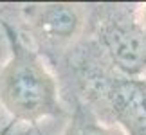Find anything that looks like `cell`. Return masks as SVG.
I'll return each instance as SVG.
<instances>
[{
    "instance_id": "6da1fadb",
    "label": "cell",
    "mask_w": 146,
    "mask_h": 135,
    "mask_svg": "<svg viewBox=\"0 0 146 135\" xmlns=\"http://www.w3.org/2000/svg\"><path fill=\"white\" fill-rule=\"evenodd\" d=\"M0 27L7 43V58L0 67V106L11 124L38 126L61 119L65 115L61 90L47 60L9 20H0Z\"/></svg>"
},
{
    "instance_id": "3957f363",
    "label": "cell",
    "mask_w": 146,
    "mask_h": 135,
    "mask_svg": "<svg viewBox=\"0 0 146 135\" xmlns=\"http://www.w3.org/2000/svg\"><path fill=\"white\" fill-rule=\"evenodd\" d=\"M22 20L33 47L43 58L58 61L87 36L88 5L69 2L31 4L22 9Z\"/></svg>"
},
{
    "instance_id": "277c9868",
    "label": "cell",
    "mask_w": 146,
    "mask_h": 135,
    "mask_svg": "<svg viewBox=\"0 0 146 135\" xmlns=\"http://www.w3.org/2000/svg\"><path fill=\"white\" fill-rule=\"evenodd\" d=\"M61 135H123V132L117 130L115 126H108L98 121L85 106L78 103Z\"/></svg>"
},
{
    "instance_id": "8992f818",
    "label": "cell",
    "mask_w": 146,
    "mask_h": 135,
    "mask_svg": "<svg viewBox=\"0 0 146 135\" xmlns=\"http://www.w3.org/2000/svg\"><path fill=\"white\" fill-rule=\"evenodd\" d=\"M141 79H143V81L146 83V69H144V72H143V76H141Z\"/></svg>"
},
{
    "instance_id": "7a4b0ae2",
    "label": "cell",
    "mask_w": 146,
    "mask_h": 135,
    "mask_svg": "<svg viewBox=\"0 0 146 135\" xmlns=\"http://www.w3.org/2000/svg\"><path fill=\"white\" fill-rule=\"evenodd\" d=\"M87 36L117 74L141 77L146 69V29L137 5H88Z\"/></svg>"
},
{
    "instance_id": "5b68a950",
    "label": "cell",
    "mask_w": 146,
    "mask_h": 135,
    "mask_svg": "<svg viewBox=\"0 0 146 135\" xmlns=\"http://www.w3.org/2000/svg\"><path fill=\"white\" fill-rule=\"evenodd\" d=\"M137 18H139V22L144 25V29H146V4L137 5Z\"/></svg>"
}]
</instances>
